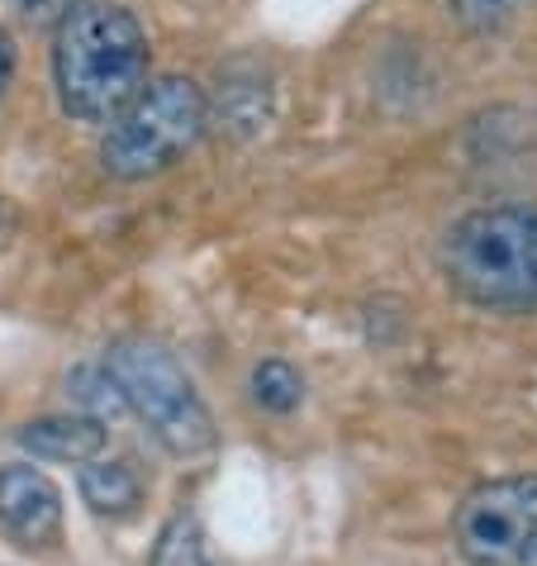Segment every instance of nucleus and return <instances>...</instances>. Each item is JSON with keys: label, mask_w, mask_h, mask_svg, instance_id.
I'll use <instances>...</instances> for the list:
<instances>
[{"label": "nucleus", "mask_w": 537, "mask_h": 566, "mask_svg": "<svg viewBox=\"0 0 537 566\" xmlns=\"http://www.w3.org/2000/svg\"><path fill=\"white\" fill-rule=\"evenodd\" d=\"M53 86L62 115L76 124H109L148 86V34L134 10L82 0L57 20Z\"/></svg>", "instance_id": "nucleus-1"}, {"label": "nucleus", "mask_w": 537, "mask_h": 566, "mask_svg": "<svg viewBox=\"0 0 537 566\" xmlns=\"http://www.w3.org/2000/svg\"><path fill=\"white\" fill-rule=\"evenodd\" d=\"M438 266L481 310H537V206L476 210L442 233Z\"/></svg>", "instance_id": "nucleus-2"}, {"label": "nucleus", "mask_w": 537, "mask_h": 566, "mask_svg": "<svg viewBox=\"0 0 537 566\" xmlns=\"http://www.w3.org/2000/svg\"><path fill=\"white\" fill-rule=\"evenodd\" d=\"M105 376L115 381L124 410L144 419L171 458H200L214 448V419L167 343L144 334L115 338L105 348Z\"/></svg>", "instance_id": "nucleus-3"}, {"label": "nucleus", "mask_w": 537, "mask_h": 566, "mask_svg": "<svg viewBox=\"0 0 537 566\" xmlns=\"http://www.w3.org/2000/svg\"><path fill=\"white\" fill-rule=\"evenodd\" d=\"M210 101L191 76H152L138 96L105 124L101 167L115 181H148L177 167L204 138Z\"/></svg>", "instance_id": "nucleus-4"}, {"label": "nucleus", "mask_w": 537, "mask_h": 566, "mask_svg": "<svg viewBox=\"0 0 537 566\" xmlns=\"http://www.w3.org/2000/svg\"><path fill=\"white\" fill-rule=\"evenodd\" d=\"M466 566H537V476L476 485L452 518Z\"/></svg>", "instance_id": "nucleus-5"}, {"label": "nucleus", "mask_w": 537, "mask_h": 566, "mask_svg": "<svg viewBox=\"0 0 537 566\" xmlns=\"http://www.w3.org/2000/svg\"><path fill=\"white\" fill-rule=\"evenodd\" d=\"M0 533L20 547H53L62 533V491L49 471L10 462L0 467Z\"/></svg>", "instance_id": "nucleus-6"}, {"label": "nucleus", "mask_w": 537, "mask_h": 566, "mask_svg": "<svg viewBox=\"0 0 537 566\" xmlns=\"http://www.w3.org/2000/svg\"><path fill=\"white\" fill-rule=\"evenodd\" d=\"M20 443L43 462H96L109 433L96 415H53V419H34L20 429Z\"/></svg>", "instance_id": "nucleus-7"}, {"label": "nucleus", "mask_w": 537, "mask_h": 566, "mask_svg": "<svg viewBox=\"0 0 537 566\" xmlns=\"http://www.w3.org/2000/svg\"><path fill=\"white\" fill-rule=\"evenodd\" d=\"M76 491H82V500L91 505V514H109V518H119V514H134L138 510V500H144V476L134 471V462H86L82 467V476H76Z\"/></svg>", "instance_id": "nucleus-8"}, {"label": "nucleus", "mask_w": 537, "mask_h": 566, "mask_svg": "<svg viewBox=\"0 0 537 566\" xmlns=\"http://www.w3.org/2000/svg\"><path fill=\"white\" fill-rule=\"evenodd\" d=\"M252 400L262 405L266 415H291L305 400V376H299L286 357H266L252 367Z\"/></svg>", "instance_id": "nucleus-9"}, {"label": "nucleus", "mask_w": 537, "mask_h": 566, "mask_svg": "<svg viewBox=\"0 0 537 566\" xmlns=\"http://www.w3.org/2000/svg\"><path fill=\"white\" fill-rule=\"evenodd\" d=\"M148 566H210V553H204V533L196 524V514H171L162 533L152 543Z\"/></svg>", "instance_id": "nucleus-10"}, {"label": "nucleus", "mask_w": 537, "mask_h": 566, "mask_svg": "<svg viewBox=\"0 0 537 566\" xmlns=\"http://www.w3.org/2000/svg\"><path fill=\"white\" fill-rule=\"evenodd\" d=\"M448 10H452V20L462 24L466 34L499 39L533 10V0H448Z\"/></svg>", "instance_id": "nucleus-11"}, {"label": "nucleus", "mask_w": 537, "mask_h": 566, "mask_svg": "<svg viewBox=\"0 0 537 566\" xmlns=\"http://www.w3.org/2000/svg\"><path fill=\"white\" fill-rule=\"evenodd\" d=\"M72 390H76V400L82 405H96V419L105 423V415L109 410H119V390H115V381L105 376V367H82L72 376Z\"/></svg>", "instance_id": "nucleus-12"}, {"label": "nucleus", "mask_w": 537, "mask_h": 566, "mask_svg": "<svg viewBox=\"0 0 537 566\" xmlns=\"http://www.w3.org/2000/svg\"><path fill=\"white\" fill-rule=\"evenodd\" d=\"M10 6L20 10L24 20H34V24H57L62 14L76 10V6H82V0H10Z\"/></svg>", "instance_id": "nucleus-13"}, {"label": "nucleus", "mask_w": 537, "mask_h": 566, "mask_svg": "<svg viewBox=\"0 0 537 566\" xmlns=\"http://www.w3.org/2000/svg\"><path fill=\"white\" fill-rule=\"evenodd\" d=\"M10 82H14V43H10L6 29H0V101H6Z\"/></svg>", "instance_id": "nucleus-14"}]
</instances>
